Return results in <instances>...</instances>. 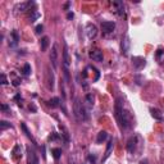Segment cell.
<instances>
[{"mask_svg":"<svg viewBox=\"0 0 164 164\" xmlns=\"http://www.w3.org/2000/svg\"><path fill=\"white\" fill-rule=\"evenodd\" d=\"M140 140V136H133V137H131L128 141H127V151L128 153H135L136 151V149H137V144H139V141Z\"/></svg>","mask_w":164,"mask_h":164,"instance_id":"3957f363","label":"cell"},{"mask_svg":"<svg viewBox=\"0 0 164 164\" xmlns=\"http://www.w3.org/2000/svg\"><path fill=\"white\" fill-rule=\"evenodd\" d=\"M8 109H9V106H8L7 104H1V110L3 112H7Z\"/></svg>","mask_w":164,"mask_h":164,"instance_id":"836d02e7","label":"cell"},{"mask_svg":"<svg viewBox=\"0 0 164 164\" xmlns=\"http://www.w3.org/2000/svg\"><path fill=\"white\" fill-rule=\"evenodd\" d=\"M114 114L117 118L119 127L122 129H128L132 126V120H131V114L124 109V101L122 98H118L115 101V109H114Z\"/></svg>","mask_w":164,"mask_h":164,"instance_id":"6da1fadb","label":"cell"},{"mask_svg":"<svg viewBox=\"0 0 164 164\" xmlns=\"http://www.w3.org/2000/svg\"><path fill=\"white\" fill-rule=\"evenodd\" d=\"M115 28V23L112 22V21H104V22H101V30L104 33H112L114 31Z\"/></svg>","mask_w":164,"mask_h":164,"instance_id":"8992f818","label":"cell"},{"mask_svg":"<svg viewBox=\"0 0 164 164\" xmlns=\"http://www.w3.org/2000/svg\"><path fill=\"white\" fill-rule=\"evenodd\" d=\"M21 127H22V129H23V132L26 133V136H27V137H28V139H30V140H31V141H32V144H33V145H35V146H37V142H36V140H35V139H33L32 133H31V132H30V131H28V128H27V126H26V123H24V122H21Z\"/></svg>","mask_w":164,"mask_h":164,"instance_id":"5bb4252c","label":"cell"},{"mask_svg":"<svg viewBox=\"0 0 164 164\" xmlns=\"http://www.w3.org/2000/svg\"><path fill=\"white\" fill-rule=\"evenodd\" d=\"M38 17H40V13H38V12H33V14H32V16H30V18H28V19H30V22L32 23V22H35V21L38 18Z\"/></svg>","mask_w":164,"mask_h":164,"instance_id":"4316f807","label":"cell"},{"mask_svg":"<svg viewBox=\"0 0 164 164\" xmlns=\"http://www.w3.org/2000/svg\"><path fill=\"white\" fill-rule=\"evenodd\" d=\"M10 127H12V124L5 122V120H1V122H0V128H1V131H4V129H7V128H10Z\"/></svg>","mask_w":164,"mask_h":164,"instance_id":"484cf974","label":"cell"},{"mask_svg":"<svg viewBox=\"0 0 164 164\" xmlns=\"http://www.w3.org/2000/svg\"><path fill=\"white\" fill-rule=\"evenodd\" d=\"M129 45H131V41H129V37L127 35H124L122 37V42H120V53L122 55H126L128 54V50H129Z\"/></svg>","mask_w":164,"mask_h":164,"instance_id":"277c9868","label":"cell"},{"mask_svg":"<svg viewBox=\"0 0 164 164\" xmlns=\"http://www.w3.org/2000/svg\"><path fill=\"white\" fill-rule=\"evenodd\" d=\"M58 139H59V133H57V132H53L49 137H47V140H49V141H55Z\"/></svg>","mask_w":164,"mask_h":164,"instance_id":"f1b7e54d","label":"cell"},{"mask_svg":"<svg viewBox=\"0 0 164 164\" xmlns=\"http://www.w3.org/2000/svg\"><path fill=\"white\" fill-rule=\"evenodd\" d=\"M113 5L117 8V13L119 16H124V13H126V10H124V4L122 1H113Z\"/></svg>","mask_w":164,"mask_h":164,"instance_id":"2e32d148","label":"cell"},{"mask_svg":"<svg viewBox=\"0 0 164 164\" xmlns=\"http://www.w3.org/2000/svg\"><path fill=\"white\" fill-rule=\"evenodd\" d=\"M12 157L14 158V159L22 158V148H21L19 144H17L14 148H13V150H12Z\"/></svg>","mask_w":164,"mask_h":164,"instance_id":"9a60e30c","label":"cell"},{"mask_svg":"<svg viewBox=\"0 0 164 164\" xmlns=\"http://www.w3.org/2000/svg\"><path fill=\"white\" fill-rule=\"evenodd\" d=\"M132 63H133V67H135L136 69H141V68L145 67L146 60L142 57H133L132 58Z\"/></svg>","mask_w":164,"mask_h":164,"instance_id":"ba28073f","label":"cell"},{"mask_svg":"<svg viewBox=\"0 0 164 164\" xmlns=\"http://www.w3.org/2000/svg\"><path fill=\"white\" fill-rule=\"evenodd\" d=\"M49 105H50L51 108L59 106V105H60V99H59V98H53V99H51V100L49 101Z\"/></svg>","mask_w":164,"mask_h":164,"instance_id":"603a6c76","label":"cell"},{"mask_svg":"<svg viewBox=\"0 0 164 164\" xmlns=\"http://www.w3.org/2000/svg\"><path fill=\"white\" fill-rule=\"evenodd\" d=\"M19 83H21V80H18V78L13 81V85H14V86H19Z\"/></svg>","mask_w":164,"mask_h":164,"instance_id":"e575fe53","label":"cell"},{"mask_svg":"<svg viewBox=\"0 0 164 164\" xmlns=\"http://www.w3.org/2000/svg\"><path fill=\"white\" fill-rule=\"evenodd\" d=\"M150 113H151V117L157 120H163V115L160 113V110L157 109V108H150Z\"/></svg>","mask_w":164,"mask_h":164,"instance_id":"e0dca14e","label":"cell"},{"mask_svg":"<svg viewBox=\"0 0 164 164\" xmlns=\"http://www.w3.org/2000/svg\"><path fill=\"white\" fill-rule=\"evenodd\" d=\"M86 101H87V104H89V106H92L94 105V96L91 94H87L86 95Z\"/></svg>","mask_w":164,"mask_h":164,"instance_id":"d4e9b609","label":"cell"},{"mask_svg":"<svg viewBox=\"0 0 164 164\" xmlns=\"http://www.w3.org/2000/svg\"><path fill=\"white\" fill-rule=\"evenodd\" d=\"M22 72H23V76H24V77H28L30 75H31V66L26 63L24 66H23V71H22Z\"/></svg>","mask_w":164,"mask_h":164,"instance_id":"cb8c5ba5","label":"cell"},{"mask_svg":"<svg viewBox=\"0 0 164 164\" xmlns=\"http://www.w3.org/2000/svg\"><path fill=\"white\" fill-rule=\"evenodd\" d=\"M60 91H62V96L63 99H66V92H64V82L60 80Z\"/></svg>","mask_w":164,"mask_h":164,"instance_id":"4dcf8cb0","label":"cell"},{"mask_svg":"<svg viewBox=\"0 0 164 164\" xmlns=\"http://www.w3.org/2000/svg\"><path fill=\"white\" fill-rule=\"evenodd\" d=\"M51 153H53V157L55 160H59V158H60V155H62V149H59V148H55L51 150Z\"/></svg>","mask_w":164,"mask_h":164,"instance_id":"7402d4cb","label":"cell"},{"mask_svg":"<svg viewBox=\"0 0 164 164\" xmlns=\"http://www.w3.org/2000/svg\"><path fill=\"white\" fill-rule=\"evenodd\" d=\"M113 146H114V142H113V139H110L109 141H108V146H106V150H105V154H104V157H103L101 159V162L104 163L108 158H109V155L112 153V149H113Z\"/></svg>","mask_w":164,"mask_h":164,"instance_id":"4fadbf2b","label":"cell"},{"mask_svg":"<svg viewBox=\"0 0 164 164\" xmlns=\"http://www.w3.org/2000/svg\"><path fill=\"white\" fill-rule=\"evenodd\" d=\"M73 113H75V117L77 118V120H87L90 117L86 106L82 104L80 99H76L75 100V104H73Z\"/></svg>","mask_w":164,"mask_h":164,"instance_id":"7a4b0ae2","label":"cell"},{"mask_svg":"<svg viewBox=\"0 0 164 164\" xmlns=\"http://www.w3.org/2000/svg\"><path fill=\"white\" fill-rule=\"evenodd\" d=\"M30 110H32V112H36V106L33 105V104H31V105H30Z\"/></svg>","mask_w":164,"mask_h":164,"instance_id":"8d00e7d4","label":"cell"},{"mask_svg":"<svg viewBox=\"0 0 164 164\" xmlns=\"http://www.w3.org/2000/svg\"><path fill=\"white\" fill-rule=\"evenodd\" d=\"M18 41H19L18 32H17V31H12L10 32V36H9V46L10 47H16L17 45H18Z\"/></svg>","mask_w":164,"mask_h":164,"instance_id":"9c48e42d","label":"cell"},{"mask_svg":"<svg viewBox=\"0 0 164 164\" xmlns=\"http://www.w3.org/2000/svg\"><path fill=\"white\" fill-rule=\"evenodd\" d=\"M8 81H7V76L4 75V73H1V85H7Z\"/></svg>","mask_w":164,"mask_h":164,"instance_id":"1f68e13d","label":"cell"},{"mask_svg":"<svg viewBox=\"0 0 164 164\" xmlns=\"http://www.w3.org/2000/svg\"><path fill=\"white\" fill-rule=\"evenodd\" d=\"M42 30H44V26H42V24H38V26H36V28H35V32L37 33V35H40V33L42 32Z\"/></svg>","mask_w":164,"mask_h":164,"instance_id":"f546056e","label":"cell"},{"mask_svg":"<svg viewBox=\"0 0 164 164\" xmlns=\"http://www.w3.org/2000/svg\"><path fill=\"white\" fill-rule=\"evenodd\" d=\"M50 60H51V64H53V67L57 68V60H58L57 45H53V49H51V53H50Z\"/></svg>","mask_w":164,"mask_h":164,"instance_id":"7c38bea8","label":"cell"},{"mask_svg":"<svg viewBox=\"0 0 164 164\" xmlns=\"http://www.w3.org/2000/svg\"><path fill=\"white\" fill-rule=\"evenodd\" d=\"M59 128H60V131H62V135L64 137V140L68 142V141H69V133H68V129L64 127L63 124H59Z\"/></svg>","mask_w":164,"mask_h":164,"instance_id":"44dd1931","label":"cell"},{"mask_svg":"<svg viewBox=\"0 0 164 164\" xmlns=\"http://www.w3.org/2000/svg\"><path fill=\"white\" fill-rule=\"evenodd\" d=\"M89 57L91 58L92 60H95V62H103V51H100L99 49H92L90 50L89 53Z\"/></svg>","mask_w":164,"mask_h":164,"instance_id":"52a82bcc","label":"cell"},{"mask_svg":"<svg viewBox=\"0 0 164 164\" xmlns=\"http://www.w3.org/2000/svg\"><path fill=\"white\" fill-rule=\"evenodd\" d=\"M155 59H157V62L159 64H163L164 63V50L162 47H159L157 50V53H155Z\"/></svg>","mask_w":164,"mask_h":164,"instance_id":"ac0fdd59","label":"cell"},{"mask_svg":"<svg viewBox=\"0 0 164 164\" xmlns=\"http://www.w3.org/2000/svg\"><path fill=\"white\" fill-rule=\"evenodd\" d=\"M63 62H64V68H68L71 64V59H69V53H68V46L64 42V50H63Z\"/></svg>","mask_w":164,"mask_h":164,"instance_id":"8fae6325","label":"cell"},{"mask_svg":"<svg viewBox=\"0 0 164 164\" xmlns=\"http://www.w3.org/2000/svg\"><path fill=\"white\" fill-rule=\"evenodd\" d=\"M86 33H87V37L90 38V40L95 38V37H96V35H98L96 26L92 24V23H87V24H86Z\"/></svg>","mask_w":164,"mask_h":164,"instance_id":"5b68a950","label":"cell"},{"mask_svg":"<svg viewBox=\"0 0 164 164\" xmlns=\"http://www.w3.org/2000/svg\"><path fill=\"white\" fill-rule=\"evenodd\" d=\"M27 164H33V159H32V154H31V148H27Z\"/></svg>","mask_w":164,"mask_h":164,"instance_id":"83f0119b","label":"cell"},{"mask_svg":"<svg viewBox=\"0 0 164 164\" xmlns=\"http://www.w3.org/2000/svg\"><path fill=\"white\" fill-rule=\"evenodd\" d=\"M89 160L91 162L92 164H95V160H96V157H95V155H90V157H89Z\"/></svg>","mask_w":164,"mask_h":164,"instance_id":"d6a6232c","label":"cell"},{"mask_svg":"<svg viewBox=\"0 0 164 164\" xmlns=\"http://www.w3.org/2000/svg\"><path fill=\"white\" fill-rule=\"evenodd\" d=\"M106 139H108V133H106V131H100V132L98 133L96 142H98V144H101V142H104Z\"/></svg>","mask_w":164,"mask_h":164,"instance_id":"d6986e66","label":"cell"},{"mask_svg":"<svg viewBox=\"0 0 164 164\" xmlns=\"http://www.w3.org/2000/svg\"><path fill=\"white\" fill-rule=\"evenodd\" d=\"M140 164H148V160H146V159H142V160L140 162Z\"/></svg>","mask_w":164,"mask_h":164,"instance_id":"74e56055","label":"cell"},{"mask_svg":"<svg viewBox=\"0 0 164 164\" xmlns=\"http://www.w3.org/2000/svg\"><path fill=\"white\" fill-rule=\"evenodd\" d=\"M49 37L47 36H44L41 38V41H40V46H41V51H45L47 49V46H49Z\"/></svg>","mask_w":164,"mask_h":164,"instance_id":"ffe728a7","label":"cell"},{"mask_svg":"<svg viewBox=\"0 0 164 164\" xmlns=\"http://www.w3.org/2000/svg\"><path fill=\"white\" fill-rule=\"evenodd\" d=\"M32 5H35V3H33V1H24V3L18 4V5L16 7V10H18V12H26V10H28Z\"/></svg>","mask_w":164,"mask_h":164,"instance_id":"30bf717a","label":"cell"},{"mask_svg":"<svg viewBox=\"0 0 164 164\" xmlns=\"http://www.w3.org/2000/svg\"><path fill=\"white\" fill-rule=\"evenodd\" d=\"M73 17H75V14H73L72 12H69V13H68V14H67V18H68V19H72Z\"/></svg>","mask_w":164,"mask_h":164,"instance_id":"d590c367","label":"cell"}]
</instances>
